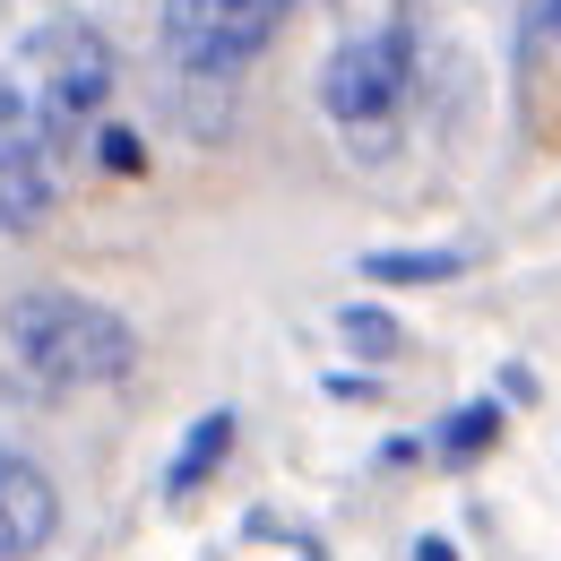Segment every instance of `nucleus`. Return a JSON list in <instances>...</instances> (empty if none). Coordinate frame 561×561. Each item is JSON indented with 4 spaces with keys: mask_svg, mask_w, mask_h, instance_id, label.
<instances>
[{
    "mask_svg": "<svg viewBox=\"0 0 561 561\" xmlns=\"http://www.w3.org/2000/svg\"><path fill=\"white\" fill-rule=\"evenodd\" d=\"M113 95V44L87 18H53L0 70V147H70Z\"/></svg>",
    "mask_w": 561,
    "mask_h": 561,
    "instance_id": "nucleus-1",
    "label": "nucleus"
},
{
    "mask_svg": "<svg viewBox=\"0 0 561 561\" xmlns=\"http://www.w3.org/2000/svg\"><path fill=\"white\" fill-rule=\"evenodd\" d=\"M9 354L44 380V389H95V380H122L139 363V337L122 311L87 302V294H61V285H35L9 302Z\"/></svg>",
    "mask_w": 561,
    "mask_h": 561,
    "instance_id": "nucleus-2",
    "label": "nucleus"
},
{
    "mask_svg": "<svg viewBox=\"0 0 561 561\" xmlns=\"http://www.w3.org/2000/svg\"><path fill=\"white\" fill-rule=\"evenodd\" d=\"M285 0H164V53L191 78H233L268 35Z\"/></svg>",
    "mask_w": 561,
    "mask_h": 561,
    "instance_id": "nucleus-3",
    "label": "nucleus"
},
{
    "mask_svg": "<svg viewBox=\"0 0 561 561\" xmlns=\"http://www.w3.org/2000/svg\"><path fill=\"white\" fill-rule=\"evenodd\" d=\"M407 87H415V44H407V26H371V35H354V44L329 53L320 104H329L346 130H371V122H389V113L407 104Z\"/></svg>",
    "mask_w": 561,
    "mask_h": 561,
    "instance_id": "nucleus-4",
    "label": "nucleus"
},
{
    "mask_svg": "<svg viewBox=\"0 0 561 561\" xmlns=\"http://www.w3.org/2000/svg\"><path fill=\"white\" fill-rule=\"evenodd\" d=\"M61 527V501H53V476L26 467V458H0V561H35Z\"/></svg>",
    "mask_w": 561,
    "mask_h": 561,
    "instance_id": "nucleus-5",
    "label": "nucleus"
},
{
    "mask_svg": "<svg viewBox=\"0 0 561 561\" xmlns=\"http://www.w3.org/2000/svg\"><path fill=\"white\" fill-rule=\"evenodd\" d=\"M53 156L61 147H0V225H35L53 208Z\"/></svg>",
    "mask_w": 561,
    "mask_h": 561,
    "instance_id": "nucleus-6",
    "label": "nucleus"
},
{
    "mask_svg": "<svg viewBox=\"0 0 561 561\" xmlns=\"http://www.w3.org/2000/svg\"><path fill=\"white\" fill-rule=\"evenodd\" d=\"M225 449H233V415L216 407V415H199V432L173 449V467H164V492H199L216 467H225Z\"/></svg>",
    "mask_w": 561,
    "mask_h": 561,
    "instance_id": "nucleus-7",
    "label": "nucleus"
},
{
    "mask_svg": "<svg viewBox=\"0 0 561 561\" xmlns=\"http://www.w3.org/2000/svg\"><path fill=\"white\" fill-rule=\"evenodd\" d=\"M458 268H467V251H371L363 260V277H380V285H440Z\"/></svg>",
    "mask_w": 561,
    "mask_h": 561,
    "instance_id": "nucleus-8",
    "label": "nucleus"
},
{
    "mask_svg": "<svg viewBox=\"0 0 561 561\" xmlns=\"http://www.w3.org/2000/svg\"><path fill=\"white\" fill-rule=\"evenodd\" d=\"M492 432H501V407H458L440 423V458H484Z\"/></svg>",
    "mask_w": 561,
    "mask_h": 561,
    "instance_id": "nucleus-9",
    "label": "nucleus"
},
{
    "mask_svg": "<svg viewBox=\"0 0 561 561\" xmlns=\"http://www.w3.org/2000/svg\"><path fill=\"white\" fill-rule=\"evenodd\" d=\"M337 329H346V346H354V354H371V363L407 346V337H398V320H389V311H363V302H354V311H337Z\"/></svg>",
    "mask_w": 561,
    "mask_h": 561,
    "instance_id": "nucleus-10",
    "label": "nucleus"
},
{
    "mask_svg": "<svg viewBox=\"0 0 561 561\" xmlns=\"http://www.w3.org/2000/svg\"><path fill=\"white\" fill-rule=\"evenodd\" d=\"M95 147H104V164H113V173H139V164H147L130 130H104V139H95Z\"/></svg>",
    "mask_w": 561,
    "mask_h": 561,
    "instance_id": "nucleus-11",
    "label": "nucleus"
},
{
    "mask_svg": "<svg viewBox=\"0 0 561 561\" xmlns=\"http://www.w3.org/2000/svg\"><path fill=\"white\" fill-rule=\"evenodd\" d=\"M415 561H458V553H449L440 536H423V545H415Z\"/></svg>",
    "mask_w": 561,
    "mask_h": 561,
    "instance_id": "nucleus-12",
    "label": "nucleus"
},
{
    "mask_svg": "<svg viewBox=\"0 0 561 561\" xmlns=\"http://www.w3.org/2000/svg\"><path fill=\"white\" fill-rule=\"evenodd\" d=\"M545 26H553V35H561V0H545Z\"/></svg>",
    "mask_w": 561,
    "mask_h": 561,
    "instance_id": "nucleus-13",
    "label": "nucleus"
}]
</instances>
